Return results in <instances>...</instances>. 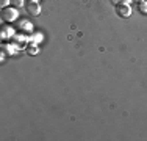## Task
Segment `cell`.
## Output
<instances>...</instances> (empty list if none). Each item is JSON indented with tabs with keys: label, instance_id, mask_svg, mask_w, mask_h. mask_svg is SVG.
Returning <instances> with one entry per match:
<instances>
[{
	"label": "cell",
	"instance_id": "cell-1",
	"mask_svg": "<svg viewBox=\"0 0 147 141\" xmlns=\"http://www.w3.org/2000/svg\"><path fill=\"white\" fill-rule=\"evenodd\" d=\"M19 13H17V8L14 6H6V8H2V20L3 22H13V20L17 19Z\"/></svg>",
	"mask_w": 147,
	"mask_h": 141
},
{
	"label": "cell",
	"instance_id": "cell-2",
	"mask_svg": "<svg viewBox=\"0 0 147 141\" xmlns=\"http://www.w3.org/2000/svg\"><path fill=\"white\" fill-rule=\"evenodd\" d=\"M116 14L119 17H128L131 14V8L128 3H119L116 5Z\"/></svg>",
	"mask_w": 147,
	"mask_h": 141
},
{
	"label": "cell",
	"instance_id": "cell-3",
	"mask_svg": "<svg viewBox=\"0 0 147 141\" xmlns=\"http://www.w3.org/2000/svg\"><path fill=\"white\" fill-rule=\"evenodd\" d=\"M25 9L28 14H31V16H39L41 14V5L38 2H28L25 5Z\"/></svg>",
	"mask_w": 147,
	"mask_h": 141
},
{
	"label": "cell",
	"instance_id": "cell-4",
	"mask_svg": "<svg viewBox=\"0 0 147 141\" xmlns=\"http://www.w3.org/2000/svg\"><path fill=\"white\" fill-rule=\"evenodd\" d=\"M13 33H14V31H13L11 27H3V28H2V33H0V38L5 41V39H8V38H11Z\"/></svg>",
	"mask_w": 147,
	"mask_h": 141
},
{
	"label": "cell",
	"instance_id": "cell-5",
	"mask_svg": "<svg viewBox=\"0 0 147 141\" xmlns=\"http://www.w3.org/2000/svg\"><path fill=\"white\" fill-rule=\"evenodd\" d=\"M138 9H139V13L147 14V0H141V2H138Z\"/></svg>",
	"mask_w": 147,
	"mask_h": 141
},
{
	"label": "cell",
	"instance_id": "cell-6",
	"mask_svg": "<svg viewBox=\"0 0 147 141\" xmlns=\"http://www.w3.org/2000/svg\"><path fill=\"white\" fill-rule=\"evenodd\" d=\"M38 52H39V50H38V45H33V44H31V45H28V47H27V54H28V55H36Z\"/></svg>",
	"mask_w": 147,
	"mask_h": 141
},
{
	"label": "cell",
	"instance_id": "cell-7",
	"mask_svg": "<svg viewBox=\"0 0 147 141\" xmlns=\"http://www.w3.org/2000/svg\"><path fill=\"white\" fill-rule=\"evenodd\" d=\"M17 38H19V39H14V45H16V47L17 49H19L20 47V44H25V36H17Z\"/></svg>",
	"mask_w": 147,
	"mask_h": 141
},
{
	"label": "cell",
	"instance_id": "cell-8",
	"mask_svg": "<svg viewBox=\"0 0 147 141\" xmlns=\"http://www.w3.org/2000/svg\"><path fill=\"white\" fill-rule=\"evenodd\" d=\"M22 5H24V0H11V6H14V8H20Z\"/></svg>",
	"mask_w": 147,
	"mask_h": 141
},
{
	"label": "cell",
	"instance_id": "cell-9",
	"mask_svg": "<svg viewBox=\"0 0 147 141\" xmlns=\"http://www.w3.org/2000/svg\"><path fill=\"white\" fill-rule=\"evenodd\" d=\"M0 5H2V8H6L11 5V0H0Z\"/></svg>",
	"mask_w": 147,
	"mask_h": 141
},
{
	"label": "cell",
	"instance_id": "cell-10",
	"mask_svg": "<svg viewBox=\"0 0 147 141\" xmlns=\"http://www.w3.org/2000/svg\"><path fill=\"white\" fill-rule=\"evenodd\" d=\"M114 5H119V3H122V0H113Z\"/></svg>",
	"mask_w": 147,
	"mask_h": 141
},
{
	"label": "cell",
	"instance_id": "cell-11",
	"mask_svg": "<svg viewBox=\"0 0 147 141\" xmlns=\"http://www.w3.org/2000/svg\"><path fill=\"white\" fill-rule=\"evenodd\" d=\"M136 2H141V0H136Z\"/></svg>",
	"mask_w": 147,
	"mask_h": 141
}]
</instances>
